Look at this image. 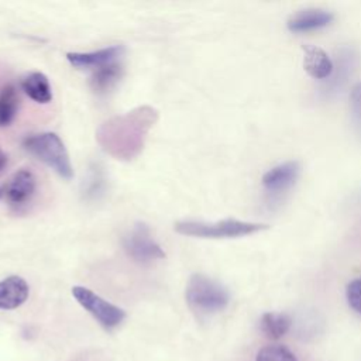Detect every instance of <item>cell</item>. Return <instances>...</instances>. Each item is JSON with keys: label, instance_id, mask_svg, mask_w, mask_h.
<instances>
[{"label": "cell", "instance_id": "6da1fadb", "mask_svg": "<svg viewBox=\"0 0 361 361\" xmlns=\"http://www.w3.org/2000/svg\"><path fill=\"white\" fill-rule=\"evenodd\" d=\"M157 118L158 111L151 106H141L111 117L97 128V142L116 159L130 161L141 152L147 134Z\"/></svg>", "mask_w": 361, "mask_h": 361}, {"label": "cell", "instance_id": "7a4b0ae2", "mask_svg": "<svg viewBox=\"0 0 361 361\" xmlns=\"http://www.w3.org/2000/svg\"><path fill=\"white\" fill-rule=\"evenodd\" d=\"M185 298L189 307L199 314L221 312L230 302L228 290L220 282L203 274H193L189 278Z\"/></svg>", "mask_w": 361, "mask_h": 361}, {"label": "cell", "instance_id": "3957f363", "mask_svg": "<svg viewBox=\"0 0 361 361\" xmlns=\"http://www.w3.org/2000/svg\"><path fill=\"white\" fill-rule=\"evenodd\" d=\"M24 149L54 169L63 179L73 176V168L65 144L55 133H38L24 138Z\"/></svg>", "mask_w": 361, "mask_h": 361}, {"label": "cell", "instance_id": "277c9868", "mask_svg": "<svg viewBox=\"0 0 361 361\" xmlns=\"http://www.w3.org/2000/svg\"><path fill=\"white\" fill-rule=\"evenodd\" d=\"M269 228L268 224L243 221L235 219L219 220L214 223L183 220L175 224V231L182 235L199 238H234Z\"/></svg>", "mask_w": 361, "mask_h": 361}, {"label": "cell", "instance_id": "5b68a950", "mask_svg": "<svg viewBox=\"0 0 361 361\" xmlns=\"http://www.w3.org/2000/svg\"><path fill=\"white\" fill-rule=\"evenodd\" d=\"M72 296L106 330L116 329L126 319V312L121 307L103 299L89 288L73 286Z\"/></svg>", "mask_w": 361, "mask_h": 361}, {"label": "cell", "instance_id": "8992f818", "mask_svg": "<svg viewBox=\"0 0 361 361\" xmlns=\"http://www.w3.org/2000/svg\"><path fill=\"white\" fill-rule=\"evenodd\" d=\"M123 247L127 255L140 264H149L165 258L164 250L154 240L148 226L144 223L134 224L123 237Z\"/></svg>", "mask_w": 361, "mask_h": 361}, {"label": "cell", "instance_id": "52a82bcc", "mask_svg": "<svg viewBox=\"0 0 361 361\" xmlns=\"http://www.w3.org/2000/svg\"><path fill=\"white\" fill-rule=\"evenodd\" d=\"M4 197L11 207H21L25 206L37 190V179L35 175L25 168L18 169L14 172L8 180L1 183Z\"/></svg>", "mask_w": 361, "mask_h": 361}, {"label": "cell", "instance_id": "ba28073f", "mask_svg": "<svg viewBox=\"0 0 361 361\" xmlns=\"http://www.w3.org/2000/svg\"><path fill=\"white\" fill-rule=\"evenodd\" d=\"M300 165L298 161H286L276 166H272L262 175V186L271 195L286 192L292 188L299 178Z\"/></svg>", "mask_w": 361, "mask_h": 361}, {"label": "cell", "instance_id": "9c48e42d", "mask_svg": "<svg viewBox=\"0 0 361 361\" xmlns=\"http://www.w3.org/2000/svg\"><path fill=\"white\" fill-rule=\"evenodd\" d=\"M123 52L120 45H111L92 52H68L66 58L73 68L78 69H97L107 63L116 62Z\"/></svg>", "mask_w": 361, "mask_h": 361}, {"label": "cell", "instance_id": "30bf717a", "mask_svg": "<svg viewBox=\"0 0 361 361\" xmlns=\"http://www.w3.org/2000/svg\"><path fill=\"white\" fill-rule=\"evenodd\" d=\"M333 13L323 8H305L292 14L286 27L292 32H309L327 27L333 21Z\"/></svg>", "mask_w": 361, "mask_h": 361}, {"label": "cell", "instance_id": "8fae6325", "mask_svg": "<svg viewBox=\"0 0 361 361\" xmlns=\"http://www.w3.org/2000/svg\"><path fill=\"white\" fill-rule=\"evenodd\" d=\"M30 295L27 281L18 275H10L0 281V310L20 307Z\"/></svg>", "mask_w": 361, "mask_h": 361}, {"label": "cell", "instance_id": "7c38bea8", "mask_svg": "<svg viewBox=\"0 0 361 361\" xmlns=\"http://www.w3.org/2000/svg\"><path fill=\"white\" fill-rule=\"evenodd\" d=\"M303 51V68L313 79L326 80L331 76L334 62L324 49L316 45L306 44L302 47Z\"/></svg>", "mask_w": 361, "mask_h": 361}, {"label": "cell", "instance_id": "4fadbf2b", "mask_svg": "<svg viewBox=\"0 0 361 361\" xmlns=\"http://www.w3.org/2000/svg\"><path fill=\"white\" fill-rule=\"evenodd\" d=\"M357 63V54L351 48H343L337 54V65H334L331 76L327 79V85L324 86V93H336L338 92L351 76L354 66Z\"/></svg>", "mask_w": 361, "mask_h": 361}, {"label": "cell", "instance_id": "5bb4252c", "mask_svg": "<svg viewBox=\"0 0 361 361\" xmlns=\"http://www.w3.org/2000/svg\"><path fill=\"white\" fill-rule=\"evenodd\" d=\"M21 89L37 103L47 104L52 100V89L48 78L41 72H30L21 79Z\"/></svg>", "mask_w": 361, "mask_h": 361}, {"label": "cell", "instance_id": "9a60e30c", "mask_svg": "<svg viewBox=\"0 0 361 361\" xmlns=\"http://www.w3.org/2000/svg\"><path fill=\"white\" fill-rule=\"evenodd\" d=\"M292 324L289 314L282 312H267L261 316L259 329L271 340H278L283 337Z\"/></svg>", "mask_w": 361, "mask_h": 361}, {"label": "cell", "instance_id": "2e32d148", "mask_svg": "<svg viewBox=\"0 0 361 361\" xmlns=\"http://www.w3.org/2000/svg\"><path fill=\"white\" fill-rule=\"evenodd\" d=\"M121 65L117 61L94 69L90 79L92 89L96 93H106L117 83L121 76Z\"/></svg>", "mask_w": 361, "mask_h": 361}, {"label": "cell", "instance_id": "e0dca14e", "mask_svg": "<svg viewBox=\"0 0 361 361\" xmlns=\"http://www.w3.org/2000/svg\"><path fill=\"white\" fill-rule=\"evenodd\" d=\"M18 93L14 85H4L0 90V127H7L13 123L18 111Z\"/></svg>", "mask_w": 361, "mask_h": 361}, {"label": "cell", "instance_id": "ac0fdd59", "mask_svg": "<svg viewBox=\"0 0 361 361\" xmlns=\"http://www.w3.org/2000/svg\"><path fill=\"white\" fill-rule=\"evenodd\" d=\"M255 361H298V358L286 345L269 344L257 353Z\"/></svg>", "mask_w": 361, "mask_h": 361}, {"label": "cell", "instance_id": "d6986e66", "mask_svg": "<svg viewBox=\"0 0 361 361\" xmlns=\"http://www.w3.org/2000/svg\"><path fill=\"white\" fill-rule=\"evenodd\" d=\"M350 114L357 134L361 137V82H357L350 92Z\"/></svg>", "mask_w": 361, "mask_h": 361}, {"label": "cell", "instance_id": "ffe728a7", "mask_svg": "<svg viewBox=\"0 0 361 361\" xmlns=\"http://www.w3.org/2000/svg\"><path fill=\"white\" fill-rule=\"evenodd\" d=\"M345 298L348 305L361 314V276L353 279L345 288Z\"/></svg>", "mask_w": 361, "mask_h": 361}, {"label": "cell", "instance_id": "44dd1931", "mask_svg": "<svg viewBox=\"0 0 361 361\" xmlns=\"http://www.w3.org/2000/svg\"><path fill=\"white\" fill-rule=\"evenodd\" d=\"M6 165H7V155L0 149V173L3 172Z\"/></svg>", "mask_w": 361, "mask_h": 361}, {"label": "cell", "instance_id": "7402d4cb", "mask_svg": "<svg viewBox=\"0 0 361 361\" xmlns=\"http://www.w3.org/2000/svg\"><path fill=\"white\" fill-rule=\"evenodd\" d=\"M3 197H4V192H3V186L0 185V200H3Z\"/></svg>", "mask_w": 361, "mask_h": 361}]
</instances>
